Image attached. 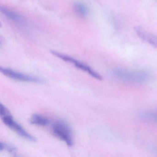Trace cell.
Listing matches in <instances>:
<instances>
[{"instance_id": "cell-7", "label": "cell", "mask_w": 157, "mask_h": 157, "mask_svg": "<svg viewBox=\"0 0 157 157\" xmlns=\"http://www.w3.org/2000/svg\"><path fill=\"white\" fill-rule=\"evenodd\" d=\"M1 10L2 13L5 15L7 18L13 21L21 24H23L24 22V20L23 19L22 17L15 12L13 11L5 8H1Z\"/></svg>"}, {"instance_id": "cell-4", "label": "cell", "mask_w": 157, "mask_h": 157, "mask_svg": "<svg viewBox=\"0 0 157 157\" xmlns=\"http://www.w3.org/2000/svg\"><path fill=\"white\" fill-rule=\"evenodd\" d=\"M51 53L54 56H56L57 57L59 58L60 59L66 61V62H70L74 64V66L77 68L85 72H87L88 74H90L91 76L93 77L94 78L99 80H102L103 79L101 75L97 73L96 71H94L91 67L90 66H88L86 64H84L80 61H78L77 59H75L67 55H63L62 54L56 52V51H51Z\"/></svg>"}, {"instance_id": "cell-6", "label": "cell", "mask_w": 157, "mask_h": 157, "mask_svg": "<svg viewBox=\"0 0 157 157\" xmlns=\"http://www.w3.org/2000/svg\"><path fill=\"white\" fill-rule=\"evenodd\" d=\"M135 32L138 36L151 45L157 48V35L153 34L146 31L143 27L137 26L135 28Z\"/></svg>"}, {"instance_id": "cell-8", "label": "cell", "mask_w": 157, "mask_h": 157, "mask_svg": "<svg viewBox=\"0 0 157 157\" xmlns=\"http://www.w3.org/2000/svg\"><path fill=\"white\" fill-rule=\"evenodd\" d=\"M30 123L32 124L40 126H46L49 124V120L46 117L42 115L35 114L30 119Z\"/></svg>"}, {"instance_id": "cell-1", "label": "cell", "mask_w": 157, "mask_h": 157, "mask_svg": "<svg viewBox=\"0 0 157 157\" xmlns=\"http://www.w3.org/2000/svg\"><path fill=\"white\" fill-rule=\"evenodd\" d=\"M113 75L117 78L134 83H144L150 79V74L146 71H132L122 68H116L113 71Z\"/></svg>"}, {"instance_id": "cell-2", "label": "cell", "mask_w": 157, "mask_h": 157, "mask_svg": "<svg viewBox=\"0 0 157 157\" xmlns=\"http://www.w3.org/2000/svg\"><path fill=\"white\" fill-rule=\"evenodd\" d=\"M0 116L4 124L19 136L33 142L36 141L35 137L27 133L20 124L14 121L10 111L2 103L0 104Z\"/></svg>"}, {"instance_id": "cell-3", "label": "cell", "mask_w": 157, "mask_h": 157, "mask_svg": "<svg viewBox=\"0 0 157 157\" xmlns=\"http://www.w3.org/2000/svg\"><path fill=\"white\" fill-rule=\"evenodd\" d=\"M52 131L54 136L64 141L68 147L73 145L72 130L68 124L62 120L55 121L52 125Z\"/></svg>"}, {"instance_id": "cell-5", "label": "cell", "mask_w": 157, "mask_h": 157, "mask_svg": "<svg viewBox=\"0 0 157 157\" xmlns=\"http://www.w3.org/2000/svg\"><path fill=\"white\" fill-rule=\"evenodd\" d=\"M0 70L2 74L13 79L27 82H40L41 80L38 78L28 76L23 73L14 71L12 69L6 68L1 67Z\"/></svg>"}, {"instance_id": "cell-9", "label": "cell", "mask_w": 157, "mask_h": 157, "mask_svg": "<svg viewBox=\"0 0 157 157\" xmlns=\"http://www.w3.org/2000/svg\"><path fill=\"white\" fill-rule=\"evenodd\" d=\"M140 117L146 121L157 122V110L142 112L140 113Z\"/></svg>"}, {"instance_id": "cell-10", "label": "cell", "mask_w": 157, "mask_h": 157, "mask_svg": "<svg viewBox=\"0 0 157 157\" xmlns=\"http://www.w3.org/2000/svg\"><path fill=\"white\" fill-rule=\"evenodd\" d=\"M74 9L78 15L82 17L87 16L89 13V9L86 5L82 2H77L74 4Z\"/></svg>"}, {"instance_id": "cell-11", "label": "cell", "mask_w": 157, "mask_h": 157, "mask_svg": "<svg viewBox=\"0 0 157 157\" xmlns=\"http://www.w3.org/2000/svg\"><path fill=\"white\" fill-rule=\"evenodd\" d=\"M3 150H6L10 153H13L16 151L17 148L15 147L11 146L9 144L1 142L0 143V151H2Z\"/></svg>"}]
</instances>
